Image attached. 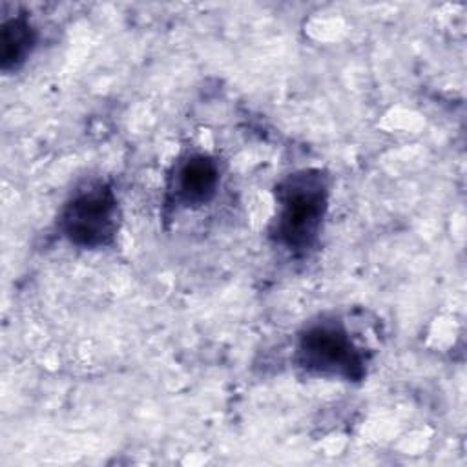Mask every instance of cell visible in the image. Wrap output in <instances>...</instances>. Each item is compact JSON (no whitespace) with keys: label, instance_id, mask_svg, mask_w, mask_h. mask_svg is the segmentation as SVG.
Segmentation results:
<instances>
[{"label":"cell","instance_id":"obj_1","mask_svg":"<svg viewBox=\"0 0 467 467\" xmlns=\"http://www.w3.org/2000/svg\"><path fill=\"white\" fill-rule=\"evenodd\" d=\"M275 215L268 226L274 244L292 255L308 254L319 241L328 212L330 181L323 170L305 168L275 184Z\"/></svg>","mask_w":467,"mask_h":467},{"label":"cell","instance_id":"obj_2","mask_svg":"<svg viewBox=\"0 0 467 467\" xmlns=\"http://www.w3.org/2000/svg\"><path fill=\"white\" fill-rule=\"evenodd\" d=\"M367 361V352L339 317L310 321L296 337L294 363L310 376L363 381Z\"/></svg>","mask_w":467,"mask_h":467},{"label":"cell","instance_id":"obj_3","mask_svg":"<svg viewBox=\"0 0 467 467\" xmlns=\"http://www.w3.org/2000/svg\"><path fill=\"white\" fill-rule=\"evenodd\" d=\"M119 228V197L108 181H89L77 188L57 217L58 234L69 244L84 250L113 246Z\"/></svg>","mask_w":467,"mask_h":467},{"label":"cell","instance_id":"obj_4","mask_svg":"<svg viewBox=\"0 0 467 467\" xmlns=\"http://www.w3.org/2000/svg\"><path fill=\"white\" fill-rule=\"evenodd\" d=\"M219 162L208 153H188L179 159L166 184V206L197 210L210 204L219 190Z\"/></svg>","mask_w":467,"mask_h":467},{"label":"cell","instance_id":"obj_5","mask_svg":"<svg viewBox=\"0 0 467 467\" xmlns=\"http://www.w3.org/2000/svg\"><path fill=\"white\" fill-rule=\"evenodd\" d=\"M38 42V31L27 13H16L2 20L0 29V67L4 73L18 71Z\"/></svg>","mask_w":467,"mask_h":467}]
</instances>
